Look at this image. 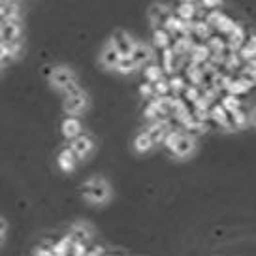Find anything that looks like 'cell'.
<instances>
[{
  "instance_id": "19",
  "label": "cell",
  "mask_w": 256,
  "mask_h": 256,
  "mask_svg": "<svg viewBox=\"0 0 256 256\" xmlns=\"http://www.w3.org/2000/svg\"><path fill=\"white\" fill-rule=\"evenodd\" d=\"M250 90V88H247L243 83H241L238 78H234V81L228 85V88H226V92H230V94H236V96H245Z\"/></svg>"
},
{
  "instance_id": "8",
  "label": "cell",
  "mask_w": 256,
  "mask_h": 256,
  "mask_svg": "<svg viewBox=\"0 0 256 256\" xmlns=\"http://www.w3.org/2000/svg\"><path fill=\"white\" fill-rule=\"evenodd\" d=\"M144 76H145V81H149V83H156V81L164 80V78H168L166 74H164V68L156 62H149L144 66Z\"/></svg>"
},
{
  "instance_id": "16",
  "label": "cell",
  "mask_w": 256,
  "mask_h": 256,
  "mask_svg": "<svg viewBox=\"0 0 256 256\" xmlns=\"http://www.w3.org/2000/svg\"><path fill=\"white\" fill-rule=\"evenodd\" d=\"M236 24H238V23L234 21L232 17L226 16V14H224L222 19H220V21H218V24L215 26V30L218 32V34H222V36H226V38H228V36L232 34L234 28H236Z\"/></svg>"
},
{
  "instance_id": "3",
  "label": "cell",
  "mask_w": 256,
  "mask_h": 256,
  "mask_svg": "<svg viewBox=\"0 0 256 256\" xmlns=\"http://www.w3.org/2000/svg\"><path fill=\"white\" fill-rule=\"evenodd\" d=\"M112 40L115 42V48L119 49L120 56L124 55H132V51H134V48H136V42L130 38V34H126V32H115L112 36Z\"/></svg>"
},
{
  "instance_id": "5",
  "label": "cell",
  "mask_w": 256,
  "mask_h": 256,
  "mask_svg": "<svg viewBox=\"0 0 256 256\" xmlns=\"http://www.w3.org/2000/svg\"><path fill=\"white\" fill-rule=\"evenodd\" d=\"M70 147L74 149L76 156H78L80 160H83L88 152H90V149H92V142H90V138H88V136H85V134H80L78 138L70 140Z\"/></svg>"
},
{
  "instance_id": "15",
  "label": "cell",
  "mask_w": 256,
  "mask_h": 256,
  "mask_svg": "<svg viewBox=\"0 0 256 256\" xmlns=\"http://www.w3.org/2000/svg\"><path fill=\"white\" fill-rule=\"evenodd\" d=\"M154 142H152V138L149 132H142V134H138L136 136V142H134V147H136V151L140 152H145V151H151L152 147H154Z\"/></svg>"
},
{
  "instance_id": "23",
  "label": "cell",
  "mask_w": 256,
  "mask_h": 256,
  "mask_svg": "<svg viewBox=\"0 0 256 256\" xmlns=\"http://www.w3.org/2000/svg\"><path fill=\"white\" fill-rule=\"evenodd\" d=\"M230 117H232V122L236 128L245 126V124H247V115H245V112H241V108L238 110V112L230 113Z\"/></svg>"
},
{
  "instance_id": "17",
  "label": "cell",
  "mask_w": 256,
  "mask_h": 256,
  "mask_svg": "<svg viewBox=\"0 0 256 256\" xmlns=\"http://www.w3.org/2000/svg\"><path fill=\"white\" fill-rule=\"evenodd\" d=\"M115 70L120 74H132L134 70H138V64L134 62V58L130 55H124V56H120V60Z\"/></svg>"
},
{
  "instance_id": "2",
  "label": "cell",
  "mask_w": 256,
  "mask_h": 256,
  "mask_svg": "<svg viewBox=\"0 0 256 256\" xmlns=\"http://www.w3.org/2000/svg\"><path fill=\"white\" fill-rule=\"evenodd\" d=\"M194 145H196V140H194V134L190 132H183L181 138H179V142L176 144V147L172 149V154H176V156H186V154H190L194 151Z\"/></svg>"
},
{
  "instance_id": "14",
  "label": "cell",
  "mask_w": 256,
  "mask_h": 256,
  "mask_svg": "<svg viewBox=\"0 0 256 256\" xmlns=\"http://www.w3.org/2000/svg\"><path fill=\"white\" fill-rule=\"evenodd\" d=\"M218 102L222 104V108L226 110L228 113H234V112H238L241 108V100H240V96H236V94H230V92H224L220 98H218Z\"/></svg>"
},
{
  "instance_id": "13",
  "label": "cell",
  "mask_w": 256,
  "mask_h": 256,
  "mask_svg": "<svg viewBox=\"0 0 256 256\" xmlns=\"http://www.w3.org/2000/svg\"><path fill=\"white\" fill-rule=\"evenodd\" d=\"M240 56L243 58V60H247V58H254L256 56V34L248 32L247 42H245L240 49Z\"/></svg>"
},
{
  "instance_id": "24",
  "label": "cell",
  "mask_w": 256,
  "mask_h": 256,
  "mask_svg": "<svg viewBox=\"0 0 256 256\" xmlns=\"http://www.w3.org/2000/svg\"><path fill=\"white\" fill-rule=\"evenodd\" d=\"M200 4L208 10H215V8H220L222 0H200Z\"/></svg>"
},
{
  "instance_id": "25",
  "label": "cell",
  "mask_w": 256,
  "mask_h": 256,
  "mask_svg": "<svg viewBox=\"0 0 256 256\" xmlns=\"http://www.w3.org/2000/svg\"><path fill=\"white\" fill-rule=\"evenodd\" d=\"M179 2H194V4H196L198 0H179Z\"/></svg>"
},
{
  "instance_id": "1",
  "label": "cell",
  "mask_w": 256,
  "mask_h": 256,
  "mask_svg": "<svg viewBox=\"0 0 256 256\" xmlns=\"http://www.w3.org/2000/svg\"><path fill=\"white\" fill-rule=\"evenodd\" d=\"M49 80H51V83L56 88H60V90L72 87L74 83H76V78H74V74L68 68H55L51 72V76H49Z\"/></svg>"
},
{
  "instance_id": "9",
  "label": "cell",
  "mask_w": 256,
  "mask_h": 256,
  "mask_svg": "<svg viewBox=\"0 0 256 256\" xmlns=\"http://www.w3.org/2000/svg\"><path fill=\"white\" fill-rule=\"evenodd\" d=\"M80 162V158L76 156V152H74V149L68 145L64 151H60V154H58V166H60V170H64V172H70V170H74V166Z\"/></svg>"
},
{
  "instance_id": "21",
  "label": "cell",
  "mask_w": 256,
  "mask_h": 256,
  "mask_svg": "<svg viewBox=\"0 0 256 256\" xmlns=\"http://www.w3.org/2000/svg\"><path fill=\"white\" fill-rule=\"evenodd\" d=\"M222 12H220V8H215V10H209L208 12V16H206V23L211 24L213 28H215L216 24H218V21L222 19Z\"/></svg>"
},
{
  "instance_id": "7",
  "label": "cell",
  "mask_w": 256,
  "mask_h": 256,
  "mask_svg": "<svg viewBox=\"0 0 256 256\" xmlns=\"http://www.w3.org/2000/svg\"><path fill=\"white\" fill-rule=\"evenodd\" d=\"M132 58H134V62L138 64V68H142V66H145V64L152 62V51L149 46H145V44H136V48H134V51H132Z\"/></svg>"
},
{
  "instance_id": "4",
  "label": "cell",
  "mask_w": 256,
  "mask_h": 256,
  "mask_svg": "<svg viewBox=\"0 0 256 256\" xmlns=\"http://www.w3.org/2000/svg\"><path fill=\"white\" fill-rule=\"evenodd\" d=\"M119 60H120L119 49L115 48V42L110 40L108 46L104 48V51H102V64H104L106 68H110V70H115Z\"/></svg>"
},
{
  "instance_id": "22",
  "label": "cell",
  "mask_w": 256,
  "mask_h": 256,
  "mask_svg": "<svg viewBox=\"0 0 256 256\" xmlns=\"http://www.w3.org/2000/svg\"><path fill=\"white\" fill-rule=\"evenodd\" d=\"M154 92H156V96L172 94V88H170L168 78H164V80H160V81H156V83H154Z\"/></svg>"
},
{
  "instance_id": "12",
  "label": "cell",
  "mask_w": 256,
  "mask_h": 256,
  "mask_svg": "<svg viewBox=\"0 0 256 256\" xmlns=\"http://www.w3.org/2000/svg\"><path fill=\"white\" fill-rule=\"evenodd\" d=\"M172 42H174V38H172L170 32H166L164 28H154V32H152V46H156L158 49H164L170 48Z\"/></svg>"
},
{
  "instance_id": "10",
  "label": "cell",
  "mask_w": 256,
  "mask_h": 256,
  "mask_svg": "<svg viewBox=\"0 0 256 256\" xmlns=\"http://www.w3.org/2000/svg\"><path fill=\"white\" fill-rule=\"evenodd\" d=\"M209 56H211V51H209L208 44L198 42V44L194 46V49L190 51V62L196 64V66H200L202 62L209 60Z\"/></svg>"
},
{
  "instance_id": "11",
  "label": "cell",
  "mask_w": 256,
  "mask_h": 256,
  "mask_svg": "<svg viewBox=\"0 0 256 256\" xmlns=\"http://www.w3.org/2000/svg\"><path fill=\"white\" fill-rule=\"evenodd\" d=\"M174 14L183 21H192V19H196V4L194 2H179Z\"/></svg>"
},
{
  "instance_id": "18",
  "label": "cell",
  "mask_w": 256,
  "mask_h": 256,
  "mask_svg": "<svg viewBox=\"0 0 256 256\" xmlns=\"http://www.w3.org/2000/svg\"><path fill=\"white\" fill-rule=\"evenodd\" d=\"M202 96V88L200 87H196V85H186V88L183 90V98L188 102V104H192V102H196L198 98Z\"/></svg>"
},
{
  "instance_id": "20",
  "label": "cell",
  "mask_w": 256,
  "mask_h": 256,
  "mask_svg": "<svg viewBox=\"0 0 256 256\" xmlns=\"http://www.w3.org/2000/svg\"><path fill=\"white\" fill-rule=\"evenodd\" d=\"M140 94H142L144 100H151V98H154V96H156V92H154V85L149 83V81H144V83L140 85Z\"/></svg>"
},
{
  "instance_id": "26",
  "label": "cell",
  "mask_w": 256,
  "mask_h": 256,
  "mask_svg": "<svg viewBox=\"0 0 256 256\" xmlns=\"http://www.w3.org/2000/svg\"><path fill=\"white\" fill-rule=\"evenodd\" d=\"M254 120H256V112H254Z\"/></svg>"
},
{
  "instance_id": "6",
  "label": "cell",
  "mask_w": 256,
  "mask_h": 256,
  "mask_svg": "<svg viewBox=\"0 0 256 256\" xmlns=\"http://www.w3.org/2000/svg\"><path fill=\"white\" fill-rule=\"evenodd\" d=\"M62 134L66 140H74L78 138L80 134H83V126H81V120L78 117L70 115L68 119L62 120Z\"/></svg>"
}]
</instances>
